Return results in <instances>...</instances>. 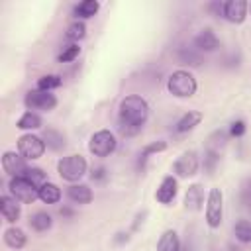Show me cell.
Masks as SVG:
<instances>
[{
	"instance_id": "52a82bcc",
	"label": "cell",
	"mask_w": 251,
	"mask_h": 251,
	"mask_svg": "<svg viewBox=\"0 0 251 251\" xmlns=\"http://www.w3.org/2000/svg\"><path fill=\"white\" fill-rule=\"evenodd\" d=\"M18 151L24 159H39L45 151V141L33 133H24L18 137Z\"/></svg>"
},
{
	"instance_id": "2e32d148",
	"label": "cell",
	"mask_w": 251,
	"mask_h": 251,
	"mask_svg": "<svg viewBox=\"0 0 251 251\" xmlns=\"http://www.w3.org/2000/svg\"><path fill=\"white\" fill-rule=\"evenodd\" d=\"M202 112H196V110H188L178 122H176V126H175V129L178 131V133H186V131H190V129H194L200 122H202Z\"/></svg>"
},
{
	"instance_id": "83f0119b",
	"label": "cell",
	"mask_w": 251,
	"mask_h": 251,
	"mask_svg": "<svg viewBox=\"0 0 251 251\" xmlns=\"http://www.w3.org/2000/svg\"><path fill=\"white\" fill-rule=\"evenodd\" d=\"M233 231H235V237L241 241V243H251V222H239V224H235V227H233Z\"/></svg>"
},
{
	"instance_id": "d4e9b609",
	"label": "cell",
	"mask_w": 251,
	"mask_h": 251,
	"mask_svg": "<svg viewBox=\"0 0 251 251\" xmlns=\"http://www.w3.org/2000/svg\"><path fill=\"white\" fill-rule=\"evenodd\" d=\"M178 59H180V63H188L192 67H198L202 63V57H200L198 49H192V47H182L178 51Z\"/></svg>"
},
{
	"instance_id": "7402d4cb",
	"label": "cell",
	"mask_w": 251,
	"mask_h": 251,
	"mask_svg": "<svg viewBox=\"0 0 251 251\" xmlns=\"http://www.w3.org/2000/svg\"><path fill=\"white\" fill-rule=\"evenodd\" d=\"M29 226L35 229V231H47L51 226H53V220L47 212H35L31 218H29Z\"/></svg>"
},
{
	"instance_id": "ffe728a7",
	"label": "cell",
	"mask_w": 251,
	"mask_h": 251,
	"mask_svg": "<svg viewBox=\"0 0 251 251\" xmlns=\"http://www.w3.org/2000/svg\"><path fill=\"white\" fill-rule=\"evenodd\" d=\"M39 198L45 204H57L61 200V188L53 182H45L43 186H39Z\"/></svg>"
},
{
	"instance_id": "9a60e30c",
	"label": "cell",
	"mask_w": 251,
	"mask_h": 251,
	"mask_svg": "<svg viewBox=\"0 0 251 251\" xmlns=\"http://www.w3.org/2000/svg\"><path fill=\"white\" fill-rule=\"evenodd\" d=\"M204 204V188L202 184H190L186 194H184V208L190 212L200 210Z\"/></svg>"
},
{
	"instance_id": "d590c367",
	"label": "cell",
	"mask_w": 251,
	"mask_h": 251,
	"mask_svg": "<svg viewBox=\"0 0 251 251\" xmlns=\"http://www.w3.org/2000/svg\"><path fill=\"white\" fill-rule=\"evenodd\" d=\"M208 10H212L216 16H220V14H224V4L222 2H212V4H208Z\"/></svg>"
},
{
	"instance_id": "9c48e42d",
	"label": "cell",
	"mask_w": 251,
	"mask_h": 251,
	"mask_svg": "<svg viewBox=\"0 0 251 251\" xmlns=\"http://www.w3.org/2000/svg\"><path fill=\"white\" fill-rule=\"evenodd\" d=\"M2 169H4V173H8V175L14 178V176H24L29 167L25 165V159H24L20 153H16V151H6V153L2 155Z\"/></svg>"
},
{
	"instance_id": "4316f807",
	"label": "cell",
	"mask_w": 251,
	"mask_h": 251,
	"mask_svg": "<svg viewBox=\"0 0 251 251\" xmlns=\"http://www.w3.org/2000/svg\"><path fill=\"white\" fill-rule=\"evenodd\" d=\"M165 149H167V143L165 141H153V143L145 145L143 151H141V155H139V165H145V161L149 159V155L159 153V151H165Z\"/></svg>"
},
{
	"instance_id": "e575fe53",
	"label": "cell",
	"mask_w": 251,
	"mask_h": 251,
	"mask_svg": "<svg viewBox=\"0 0 251 251\" xmlns=\"http://www.w3.org/2000/svg\"><path fill=\"white\" fill-rule=\"evenodd\" d=\"M92 180H102V178H106V169L104 167H96V169H92Z\"/></svg>"
},
{
	"instance_id": "ba28073f",
	"label": "cell",
	"mask_w": 251,
	"mask_h": 251,
	"mask_svg": "<svg viewBox=\"0 0 251 251\" xmlns=\"http://www.w3.org/2000/svg\"><path fill=\"white\" fill-rule=\"evenodd\" d=\"M25 106L31 110H41V112H51L57 106V98L47 92V90H29L25 94Z\"/></svg>"
},
{
	"instance_id": "4fadbf2b",
	"label": "cell",
	"mask_w": 251,
	"mask_h": 251,
	"mask_svg": "<svg viewBox=\"0 0 251 251\" xmlns=\"http://www.w3.org/2000/svg\"><path fill=\"white\" fill-rule=\"evenodd\" d=\"M176 196V178L175 176H165L155 192V198L161 202V204H171Z\"/></svg>"
},
{
	"instance_id": "30bf717a",
	"label": "cell",
	"mask_w": 251,
	"mask_h": 251,
	"mask_svg": "<svg viewBox=\"0 0 251 251\" xmlns=\"http://www.w3.org/2000/svg\"><path fill=\"white\" fill-rule=\"evenodd\" d=\"M173 171L176 173V176H182V178L196 175V171H198V157H196V153L194 151H184L175 161Z\"/></svg>"
},
{
	"instance_id": "8992f818",
	"label": "cell",
	"mask_w": 251,
	"mask_h": 251,
	"mask_svg": "<svg viewBox=\"0 0 251 251\" xmlns=\"http://www.w3.org/2000/svg\"><path fill=\"white\" fill-rule=\"evenodd\" d=\"M8 186H10L12 196H14L18 202L29 204V202H33L35 198H39V186H35V184H33L29 178H25V176H14Z\"/></svg>"
},
{
	"instance_id": "277c9868",
	"label": "cell",
	"mask_w": 251,
	"mask_h": 251,
	"mask_svg": "<svg viewBox=\"0 0 251 251\" xmlns=\"http://www.w3.org/2000/svg\"><path fill=\"white\" fill-rule=\"evenodd\" d=\"M116 135L110 129H100L96 133H92L90 141H88V151L96 157H108L110 153L116 151Z\"/></svg>"
},
{
	"instance_id": "f546056e",
	"label": "cell",
	"mask_w": 251,
	"mask_h": 251,
	"mask_svg": "<svg viewBox=\"0 0 251 251\" xmlns=\"http://www.w3.org/2000/svg\"><path fill=\"white\" fill-rule=\"evenodd\" d=\"M86 35V25L82 24V22H73L69 27H67V37L69 39H73V41H78V39H82Z\"/></svg>"
},
{
	"instance_id": "ac0fdd59",
	"label": "cell",
	"mask_w": 251,
	"mask_h": 251,
	"mask_svg": "<svg viewBox=\"0 0 251 251\" xmlns=\"http://www.w3.org/2000/svg\"><path fill=\"white\" fill-rule=\"evenodd\" d=\"M25 233H24V229H20V227H16V226H12V227H8L6 231H4V243L8 245V247H12V249H22L24 245H25Z\"/></svg>"
},
{
	"instance_id": "1f68e13d",
	"label": "cell",
	"mask_w": 251,
	"mask_h": 251,
	"mask_svg": "<svg viewBox=\"0 0 251 251\" xmlns=\"http://www.w3.org/2000/svg\"><path fill=\"white\" fill-rule=\"evenodd\" d=\"M218 161H220V153H216V151H206V157H204V167H206V171H208V173H212V171L216 169Z\"/></svg>"
},
{
	"instance_id": "8d00e7d4",
	"label": "cell",
	"mask_w": 251,
	"mask_h": 251,
	"mask_svg": "<svg viewBox=\"0 0 251 251\" xmlns=\"http://www.w3.org/2000/svg\"><path fill=\"white\" fill-rule=\"evenodd\" d=\"M249 10H251V6H249Z\"/></svg>"
},
{
	"instance_id": "8fae6325",
	"label": "cell",
	"mask_w": 251,
	"mask_h": 251,
	"mask_svg": "<svg viewBox=\"0 0 251 251\" xmlns=\"http://www.w3.org/2000/svg\"><path fill=\"white\" fill-rule=\"evenodd\" d=\"M247 8L249 4L245 0H229L224 2V18L231 24H241L247 16Z\"/></svg>"
},
{
	"instance_id": "f1b7e54d",
	"label": "cell",
	"mask_w": 251,
	"mask_h": 251,
	"mask_svg": "<svg viewBox=\"0 0 251 251\" xmlns=\"http://www.w3.org/2000/svg\"><path fill=\"white\" fill-rule=\"evenodd\" d=\"M24 176H25V178H29L35 186H43L45 182H49V180H47V175H45V173H43V169H39V167H31V169H27Z\"/></svg>"
},
{
	"instance_id": "7a4b0ae2",
	"label": "cell",
	"mask_w": 251,
	"mask_h": 251,
	"mask_svg": "<svg viewBox=\"0 0 251 251\" xmlns=\"http://www.w3.org/2000/svg\"><path fill=\"white\" fill-rule=\"evenodd\" d=\"M167 88L176 98H190L196 92L198 84L188 71H175L167 80Z\"/></svg>"
},
{
	"instance_id": "4dcf8cb0",
	"label": "cell",
	"mask_w": 251,
	"mask_h": 251,
	"mask_svg": "<svg viewBox=\"0 0 251 251\" xmlns=\"http://www.w3.org/2000/svg\"><path fill=\"white\" fill-rule=\"evenodd\" d=\"M78 53H80V47L76 43H73V45H69V47L63 49V53L59 55V61L61 63H71V61H75L78 57Z\"/></svg>"
},
{
	"instance_id": "44dd1931",
	"label": "cell",
	"mask_w": 251,
	"mask_h": 251,
	"mask_svg": "<svg viewBox=\"0 0 251 251\" xmlns=\"http://www.w3.org/2000/svg\"><path fill=\"white\" fill-rule=\"evenodd\" d=\"M98 8H100V4L96 0H84L75 6V16L80 20H86V18H92L98 12Z\"/></svg>"
},
{
	"instance_id": "484cf974",
	"label": "cell",
	"mask_w": 251,
	"mask_h": 251,
	"mask_svg": "<svg viewBox=\"0 0 251 251\" xmlns=\"http://www.w3.org/2000/svg\"><path fill=\"white\" fill-rule=\"evenodd\" d=\"M61 82H63V78L59 75H45L37 80V90H47L49 92V90L61 86Z\"/></svg>"
},
{
	"instance_id": "d6a6232c",
	"label": "cell",
	"mask_w": 251,
	"mask_h": 251,
	"mask_svg": "<svg viewBox=\"0 0 251 251\" xmlns=\"http://www.w3.org/2000/svg\"><path fill=\"white\" fill-rule=\"evenodd\" d=\"M241 204L251 208V178H247L243 184H241Z\"/></svg>"
},
{
	"instance_id": "e0dca14e",
	"label": "cell",
	"mask_w": 251,
	"mask_h": 251,
	"mask_svg": "<svg viewBox=\"0 0 251 251\" xmlns=\"http://www.w3.org/2000/svg\"><path fill=\"white\" fill-rule=\"evenodd\" d=\"M67 196L75 204H88L92 202V190L86 184H71L67 190Z\"/></svg>"
},
{
	"instance_id": "6da1fadb",
	"label": "cell",
	"mask_w": 251,
	"mask_h": 251,
	"mask_svg": "<svg viewBox=\"0 0 251 251\" xmlns=\"http://www.w3.org/2000/svg\"><path fill=\"white\" fill-rule=\"evenodd\" d=\"M147 116H149V104L145 102V98H141L137 94H131V96H126L120 102V120H118V124H129V126L141 127L145 124Z\"/></svg>"
},
{
	"instance_id": "603a6c76",
	"label": "cell",
	"mask_w": 251,
	"mask_h": 251,
	"mask_svg": "<svg viewBox=\"0 0 251 251\" xmlns=\"http://www.w3.org/2000/svg\"><path fill=\"white\" fill-rule=\"evenodd\" d=\"M43 141H45V145H47L49 149H53V151H59V149H63V145H65V137H63V133H59L57 129H45Z\"/></svg>"
},
{
	"instance_id": "d6986e66",
	"label": "cell",
	"mask_w": 251,
	"mask_h": 251,
	"mask_svg": "<svg viewBox=\"0 0 251 251\" xmlns=\"http://www.w3.org/2000/svg\"><path fill=\"white\" fill-rule=\"evenodd\" d=\"M157 251H180V239L175 229H167L161 235V239L157 243Z\"/></svg>"
},
{
	"instance_id": "5bb4252c",
	"label": "cell",
	"mask_w": 251,
	"mask_h": 251,
	"mask_svg": "<svg viewBox=\"0 0 251 251\" xmlns=\"http://www.w3.org/2000/svg\"><path fill=\"white\" fill-rule=\"evenodd\" d=\"M0 212H2V216H4L6 222L14 224V222L20 218L22 208H20V204H18V200H16L14 196L4 194V196H0Z\"/></svg>"
},
{
	"instance_id": "3957f363",
	"label": "cell",
	"mask_w": 251,
	"mask_h": 251,
	"mask_svg": "<svg viewBox=\"0 0 251 251\" xmlns=\"http://www.w3.org/2000/svg\"><path fill=\"white\" fill-rule=\"evenodd\" d=\"M57 171L63 180L76 182L86 173V159L82 155H67L57 163Z\"/></svg>"
},
{
	"instance_id": "7c38bea8",
	"label": "cell",
	"mask_w": 251,
	"mask_h": 251,
	"mask_svg": "<svg viewBox=\"0 0 251 251\" xmlns=\"http://www.w3.org/2000/svg\"><path fill=\"white\" fill-rule=\"evenodd\" d=\"M194 47L198 51H204V53H210V51H216L220 47V39L216 37V33L212 29H202L200 33H196L194 37Z\"/></svg>"
},
{
	"instance_id": "5b68a950",
	"label": "cell",
	"mask_w": 251,
	"mask_h": 251,
	"mask_svg": "<svg viewBox=\"0 0 251 251\" xmlns=\"http://www.w3.org/2000/svg\"><path fill=\"white\" fill-rule=\"evenodd\" d=\"M222 218H224V192H222V188H212L208 194V202H206L208 227H212V229L220 227Z\"/></svg>"
},
{
	"instance_id": "cb8c5ba5",
	"label": "cell",
	"mask_w": 251,
	"mask_h": 251,
	"mask_svg": "<svg viewBox=\"0 0 251 251\" xmlns=\"http://www.w3.org/2000/svg\"><path fill=\"white\" fill-rule=\"evenodd\" d=\"M16 127H20V129H39V127H41V118H39L35 112H25V114L18 120Z\"/></svg>"
},
{
	"instance_id": "836d02e7",
	"label": "cell",
	"mask_w": 251,
	"mask_h": 251,
	"mask_svg": "<svg viewBox=\"0 0 251 251\" xmlns=\"http://www.w3.org/2000/svg\"><path fill=\"white\" fill-rule=\"evenodd\" d=\"M243 133H245V122H243V120L231 122V126H229V135L239 137V135H243Z\"/></svg>"
}]
</instances>
